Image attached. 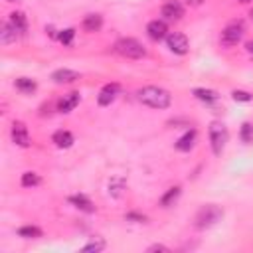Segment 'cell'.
Returning a JSON list of instances; mask_svg holds the SVG:
<instances>
[{
	"label": "cell",
	"mask_w": 253,
	"mask_h": 253,
	"mask_svg": "<svg viewBox=\"0 0 253 253\" xmlns=\"http://www.w3.org/2000/svg\"><path fill=\"white\" fill-rule=\"evenodd\" d=\"M136 99H138V103H142L144 107H150V109H168L172 105L170 91H166L164 87H156V85L140 87L136 91Z\"/></svg>",
	"instance_id": "cell-1"
},
{
	"label": "cell",
	"mask_w": 253,
	"mask_h": 253,
	"mask_svg": "<svg viewBox=\"0 0 253 253\" xmlns=\"http://www.w3.org/2000/svg\"><path fill=\"white\" fill-rule=\"evenodd\" d=\"M208 136H210L211 152H213L215 156H221V152L225 150L227 138H229L227 126H225L221 121H211V123H210V128H208Z\"/></svg>",
	"instance_id": "cell-2"
},
{
	"label": "cell",
	"mask_w": 253,
	"mask_h": 253,
	"mask_svg": "<svg viewBox=\"0 0 253 253\" xmlns=\"http://www.w3.org/2000/svg\"><path fill=\"white\" fill-rule=\"evenodd\" d=\"M115 51L126 59H140L146 55V47L134 38H121L115 42Z\"/></svg>",
	"instance_id": "cell-3"
},
{
	"label": "cell",
	"mask_w": 253,
	"mask_h": 253,
	"mask_svg": "<svg viewBox=\"0 0 253 253\" xmlns=\"http://www.w3.org/2000/svg\"><path fill=\"white\" fill-rule=\"evenodd\" d=\"M223 215V210L213 206V204H208V206H202L194 217V225L196 229H208L211 225H215Z\"/></svg>",
	"instance_id": "cell-4"
},
{
	"label": "cell",
	"mask_w": 253,
	"mask_h": 253,
	"mask_svg": "<svg viewBox=\"0 0 253 253\" xmlns=\"http://www.w3.org/2000/svg\"><path fill=\"white\" fill-rule=\"evenodd\" d=\"M243 36H245V24L241 20H233L221 30L219 42H221L223 47H233L243 40Z\"/></svg>",
	"instance_id": "cell-5"
},
{
	"label": "cell",
	"mask_w": 253,
	"mask_h": 253,
	"mask_svg": "<svg viewBox=\"0 0 253 253\" xmlns=\"http://www.w3.org/2000/svg\"><path fill=\"white\" fill-rule=\"evenodd\" d=\"M10 136H12V142L16 146H22V148H28L32 144V138H30V130L28 126L22 123V121H14L12 123V128H10Z\"/></svg>",
	"instance_id": "cell-6"
},
{
	"label": "cell",
	"mask_w": 253,
	"mask_h": 253,
	"mask_svg": "<svg viewBox=\"0 0 253 253\" xmlns=\"http://www.w3.org/2000/svg\"><path fill=\"white\" fill-rule=\"evenodd\" d=\"M166 45H168V49H170L172 53H176V55L188 53V47H190L188 38H186L184 34H180V32H168V36H166Z\"/></svg>",
	"instance_id": "cell-7"
},
{
	"label": "cell",
	"mask_w": 253,
	"mask_h": 253,
	"mask_svg": "<svg viewBox=\"0 0 253 253\" xmlns=\"http://www.w3.org/2000/svg\"><path fill=\"white\" fill-rule=\"evenodd\" d=\"M160 14L166 22H178L184 16V4L180 0H166L160 8Z\"/></svg>",
	"instance_id": "cell-8"
},
{
	"label": "cell",
	"mask_w": 253,
	"mask_h": 253,
	"mask_svg": "<svg viewBox=\"0 0 253 253\" xmlns=\"http://www.w3.org/2000/svg\"><path fill=\"white\" fill-rule=\"evenodd\" d=\"M146 34L152 42H160V40H166L168 36V26H166V20H152L148 22L146 26Z\"/></svg>",
	"instance_id": "cell-9"
},
{
	"label": "cell",
	"mask_w": 253,
	"mask_h": 253,
	"mask_svg": "<svg viewBox=\"0 0 253 253\" xmlns=\"http://www.w3.org/2000/svg\"><path fill=\"white\" fill-rule=\"evenodd\" d=\"M119 93H121V85H119V83H107V85L101 89V93H99V97H97V103H99L101 107H109V105L119 97Z\"/></svg>",
	"instance_id": "cell-10"
},
{
	"label": "cell",
	"mask_w": 253,
	"mask_h": 253,
	"mask_svg": "<svg viewBox=\"0 0 253 253\" xmlns=\"http://www.w3.org/2000/svg\"><path fill=\"white\" fill-rule=\"evenodd\" d=\"M79 101H81V93H79V91H69V93H65L63 97H59V101H57V111H59V113H71V111L79 105Z\"/></svg>",
	"instance_id": "cell-11"
},
{
	"label": "cell",
	"mask_w": 253,
	"mask_h": 253,
	"mask_svg": "<svg viewBox=\"0 0 253 253\" xmlns=\"http://www.w3.org/2000/svg\"><path fill=\"white\" fill-rule=\"evenodd\" d=\"M67 202H69L73 208H77V210H81V211H85V213H93V211H95V204H93L85 194H73V196L67 198Z\"/></svg>",
	"instance_id": "cell-12"
},
{
	"label": "cell",
	"mask_w": 253,
	"mask_h": 253,
	"mask_svg": "<svg viewBox=\"0 0 253 253\" xmlns=\"http://www.w3.org/2000/svg\"><path fill=\"white\" fill-rule=\"evenodd\" d=\"M196 138H198L196 128L186 130V132L176 140V150H180V152H190V150L194 148V144H196Z\"/></svg>",
	"instance_id": "cell-13"
},
{
	"label": "cell",
	"mask_w": 253,
	"mask_h": 253,
	"mask_svg": "<svg viewBox=\"0 0 253 253\" xmlns=\"http://www.w3.org/2000/svg\"><path fill=\"white\" fill-rule=\"evenodd\" d=\"M18 40H20V34L14 30V26L8 20L2 22V26H0V43L2 45H10V43H14Z\"/></svg>",
	"instance_id": "cell-14"
},
{
	"label": "cell",
	"mask_w": 253,
	"mask_h": 253,
	"mask_svg": "<svg viewBox=\"0 0 253 253\" xmlns=\"http://www.w3.org/2000/svg\"><path fill=\"white\" fill-rule=\"evenodd\" d=\"M51 79H53V83H57V85L73 83V81H77V79H79V73H77V71H73V69L61 67V69H55V71L51 73Z\"/></svg>",
	"instance_id": "cell-15"
},
{
	"label": "cell",
	"mask_w": 253,
	"mask_h": 253,
	"mask_svg": "<svg viewBox=\"0 0 253 253\" xmlns=\"http://www.w3.org/2000/svg\"><path fill=\"white\" fill-rule=\"evenodd\" d=\"M8 22L14 26V30L20 34V38H24L28 34V18L24 12H12L8 16Z\"/></svg>",
	"instance_id": "cell-16"
},
{
	"label": "cell",
	"mask_w": 253,
	"mask_h": 253,
	"mask_svg": "<svg viewBox=\"0 0 253 253\" xmlns=\"http://www.w3.org/2000/svg\"><path fill=\"white\" fill-rule=\"evenodd\" d=\"M81 28L83 32L87 34H93V32H99L103 28V16L101 14H87L81 22Z\"/></svg>",
	"instance_id": "cell-17"
},
{
	"label": "cell",
	"mask_w": 253,
	"mask_h": 253,
	"mask_svg": "<svg viewBox=\"0 0 253 253\" xmlns=\"http://www.w3.org/2000/svg\"><path fill=\"white\" fill-rule=\"evenodd\" d=\"M192 95H194L198 101L206 103V105H213V103H217V99H219L217 91L206 89V87H196V89H192Z\"/></svg>",
	"instance_id": "cell-18"
},
{
	"label": "cell",
	"mask_w": 253,
	"mask_h": 253,
	"mask_svg": "<svg viewBox=\"0 0 253 253\" xmlns=\"http://www.w3.org/2000/svg\"><path fill=\"white\" fill-rule=\"evenodd\" d=\"M51 142H53L57 148H69V146L75 142V138H73V134H71L69 130H63V128H59V130H55V132H53V136H51Z\"/></svg>",
	"instance_id": "cell-19"
},
{
	"label": "cell",
	"mask_w": 253,
	"mask_h": 253,
	"mask_svg": "<svg viewBox=\"0 0 253 253\" xmlns=\"http://www.w3.org/2000/svg\"><path fill=\"white\" fill-rule=\"evenodd\" d=\"M14 85H16V89H18L20 93H24V95H32V93L38 89V83H36L34 79H30V77H18V79L14 81Z\"/></svg>",
	"instance_id": "cell-20"
},
{
	"label": "cell",
	"mask_w": 253,
	"mask_h": 253,
	"mask_svg": "<svg viewBox=\"0 0 253 253\" xmlns=\"http://www.w3.org/2000/svg\"><path fill=\"white\" fill-rule=\"evenodd\" d=\"M180 192H182L180 186H172V188H168L166 194L160 198V206H162V208H170V206H174V202L180 198Z\"/></svg>",
	"instance_id": "cell-21"
},
{
	"label": "cell",
	"mask_w": 253,
	"mask_h": 253,
	"mask_svg": "<svg viewBox=\"0 0 253 253\" xmlns=\"http://www.w3.org/2000/svg\"><path fill=\"white\" fill-rule=\"evenodd\" d=\"M18 235L24 237V239H36V237H42L43 231L38 225H24V227L18 229Z\"/></svg>",
	"instance_id": "cell-22"
},
{
	"label": "cell",
	"mask_w": 253,
	"mask_h": 253,
	"mask_svg": "<svg viewBox=\"0 0 253 253\" xmlns=\"http://www.w3.org/2000/svg\"><path fill=\"white\" fill-rule=\"evenodd\" d=\"M20 184H22L24 188H36V186L42 184V178H40V174H36V172H24Z\"/></svg>",
	"instance_id": "cell-23"
},
{
	"label": "cell",
	"mask_w": 253,
	"mask_h": 253,
	"mask_svg": "<svg viewBox=\"0 0 253 253\" xmlns=\"http://www.w3.org/2000/svg\"><path fill=\"white\" fill-rule=\"evenodd\" d=\"M123 190H125V180L123 178H111V182H109V196L121 198Z\"/></svg>",
	"instance_id": "cell-24"
},
{
	"label": "cell",
	"mask_w": 253,
	"mask_h": 253,
	"mask_svg": "<svg viewBox=\"0 0 253 253\" xmlns=\"http://www.w3.org/2000/svg\"><path fill=\"white\" fill-rule=\"evenodd\" d=\"M105 247H107L105 239H101V237H95V239H91L89 243H85L81 251H85V253H99V251H103Z\"/></svg>",
	"instance_id": "cell-25"
},
{
	"label": "cell",
	"mask_w": 253,
	"mask_h": 253,
	"mask_svg": "<svg viewBox=\"0 0 253 253\" xmlns=\"http://www.w3.org/2000/svg\"><path fill=\"white\" fill-rule=\"evenodd\" d=\"M73 38H75V28H65L57 34V40L63 43V45H71L73 43Z\"/></svg>",
	"instance_id": "cell-26"
},
{
	"label": "cell",
	"mask_w": 253,
	"mask_h": 253,
	"mask_svg": "<svg viewBox=\"0 0 253 253\" xmlns=\"http://www.w3.org/2000/svg\"><path fill=\"white\" fill-rule=\"evenodd\" d=\"M239 138H241L245 144L253 142V125H251V123H243V125H241V130H239Z\"/></svg>",
	"instance_id": "cell-27"
},
{
	"label": "cell",
	"mask_w": 253,
	"mask_h": 253,
	"mask_svg": "<svg viewBox=\"0 0 253 253\" xmlns=\"http://www.w3.org/2000/svg\"><path fill=\"white\" fill-rule=\"evenodd\" d=\"M231 97H233V101H239V103H249L253 99V95L249 91H243V89H233Z\"/></svg>",
	"instance_id": "cell-28"
},
{
	"label": "cell",
	"mask_w": 253,
	"mask_h": 253,
	"mask_svg": "<svg viewBox=\"0 0 253 253\" xmlns=\"http://www.w3.org/2000/svg\"><path fill=\"white\" fill-rule=\"evenodd\" d=\"M125 219H126V221H134V223H144V221H146V215L136 213V211H128V213L125 215Z\"/></svg>",
	"instance_id": "cell-29"
},
{
	"label": "cell",
	"mask_w": 253,
	"mask_h": 253,
	"mask_svg": "<svg viewBox=\"0 0 253 253\" xmlns=\"http://www.w3.org/2000/svg\"><path fill=\"white\" fill-rule=\"evenodd\" d=\"M146 251H148V253H154V251H166V253H168L170 249H168L166 245H160V243H154V245H150V247H148Z\"/></svg>",
	"instance_id": "cell-30"
},
{
	"label": "cell",
	"mask_w": 253,
	"mask_h": 253,
	"mask_svg": "<svg viewBox=\"0 0 253 253\" xmlns=\"http://www.w3.org/2000/svg\"><path fill=\"white\" fill-rule=\"evenodd\" d=\"M186 4L196 8V6H202V4H204V0H186Z\"/></svg>",
	"instance_id": "cell-31"
},
{
	"label": "cell",
	"mask_w": 253,
	"mask_h": 253,
	"mask_svg": "<svg viewBox=\"0 0 253 253\" xmlns=\"http://www.w3.org/2000/svg\"><path fill=\"white\" fill-rule=\"evenodd\" d=\"M247 51L253 55V42H249V43H247Z\"/></svg>",
	"instance_id": "cell-32"
},
{
	"label": "cell",
	"mask_w": 253,
	"mask_h": 253,
	"mask_svg": "<svg viewBox=\"0 0 253 253\" xmlns=\"http://www.w3.org/2000/svg\"><path fill=\"white\" fill-rule=\"evenodd\" d=\"M239 2H243V4H247V2H253V0H239Z\"/></svg>",
	"instance_id": "cell-33"
},
{
	"label": "cell",
	"mask_w": 253,
	"mask_h": 253,
	"mask_svg": "<svg viewBox=\"0 0 253 253\" xmlns=\"http://www.w3.org/2000/svg\"><path fill=\"white\" fill-rule=\"evenodd\" d=\"M8 2H20V0H8Z\"/></svg>",
	"instance_id": "cell-34"
},
{
	"label": "cell",
	"mask_w": 253,
	"mask_h": 253,
	"mask_svg": "<svg viewBox=\"0 0 253 253\" xmlns=\"http://www.w3.org/2000/svg\"><path fill=\"white\" fill-rule=\"evenodd\" d=\"M249 16H251V18H253V10H251V14H249Z\"/></svg>",
	"instance_id": "cell-35"
}]
</instances>
